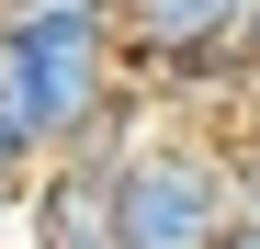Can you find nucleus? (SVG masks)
<instances>
[{
    "mask_svg": "<svg viewBox=\"0 0 260 249\" xmlns=\"http://www.w3.org/2000/svg\"><path fill=\"white\" fill-rule=\"evenodd\" d=\"M113 0H12L0 12V136L57 159L113 113Z\"/></svg>",
    "mask_w": 260,
    "mask_h": 249,
    "instance_id": "obj_1",
    "label": "nucleus"
},
{
    "mask_svg": "<svg viewBox=\"0 0 260 249\" xmlns=\"http://www.w3.org/2000/svg\"><path fill=\"white\" fill-rule=\"evenodd\" d=\"M238 238V159L204 136L124 147V249H226Z\"/></svg>",
    "mask_w": 260,
    "mask_h": 249,
    "instance_id": "obj_2",
    "label": "nucleus"
},
{
    "mask_svg": "<svg viewBox=\"0 0 260 249\" xmlns=\"http://www.w3.org/2000/svg\"><path fill=\"white\" fill-rule=\"evenodd\" d=\"M23 238L34 249H124V147L113 136L57 147L23 193Z\"/></svg>",
    "mask_w": 260,
    "mask_h": 249,
    "instance_id": "obj_3",
    "label": "nucleus"
},
{
    "mask_svg": "<svg viewBox=\"0 0 260 249\" xmlns=\"http://www.w3.org/2000/svg\"><path fill=\"white\" fill-rule=\"evenodd\" d=\"M249 12H260V0H113V34H124L147 68H192V57H215V46H238Z\"/></svg>",
    "mask_w": 260,
    "mask_h": 249,
    "instance_id": "obj_4",
    "label": "nucleus"
},
{
    "mask_svg": "<svg viewBox=\"0 0 260 249\" xmlns=\"http://www.w3.org/2000/svg\"><path fill=\"white\" fill-rule=\"evenodd\" d=\"M23 170H34V147H12V136H0V227H12V215H23V193H34Z\"/></svg>",
    "mask_w": 260,
    "mask_h": 249,
    "instance_id": "obj_5",
    "label": "nucleus"
},
{
    "mask_svg": "<svg viewBox=\"0 0 260 249\" xmlns=\"http://www.w3.org/2000/svg\"><path fill=\"white\" fill-rule=\"evenodd\" d=\"M249 46H260V12H249Z\"/></svg>",
    "mask_w": 260,
    "mask_h": 249,
    "instance_id": "obj_6",
    "label": "nucleus"
}]
</instances>
